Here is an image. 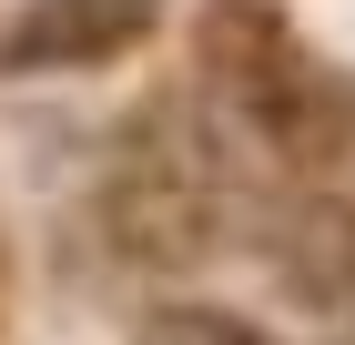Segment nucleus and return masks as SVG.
Returning <instances> with one entry per match:
<instances>
[{"label":"nucleus","mask_w":355,"mask_h":345,"mask_svg":"<svg viewBox=\"0 0 355 345\" xmlns=\"http://www.w3.org/2000/svg\"><path fill=\"white\" fill-rule=\"evenodd\" d=\"M284 294L304 315H355V224L325 203H304L284 224Z\"/></svg>","instance_id":"obj_4"},{"label":"nucleus","mask_w":355,"mask_h":345,"mask_svg":"<svg viewBox=\"0 0 355 345\" xmlns=\"http://www.w3.org/2000/svg\"><path fill=\"white\" fill-rule=\"evenodd\" d=\"M203 61H214L223 122H234L254 153H274V162H335L355 142V92L315 51H295L274 10H254V0L244 10H214Z\"/></svg>","instance_id":"obj_1"},{"label":"nucleus","mask_w":355,"mask_h":345,"mask_svg":"<svg viewBox=\"0 0 355 345\" xmlns=\"http://www.w3.org/2000/svg\"><path fill=\"white\" fill-rule=\"evenodd\" d=\"M102 224L132 264H203L214 234H223V183L183 142H132V162L102 193Z\"/></svg>","instance_id":"obj_2"},{"label":"nucleus","mask_w":355,"mask_h":345,"mask_svg":"<svg viewBox=\"0 0 355 345\" xmlns=\"http://www.w3.org/2000/svg\"><path fill=\"white\" fill-rule=\"evenodd\" d=\"M142 345H264L244 315H214V305H173V315L142 325Z\"/></svg>","instance_id":"obj_5"},{"label":"nucleus","mask_w":355,"mask_h":345,"mask_svg":"<svg viewBox=\"0 0 355 345\" xmlns=\"http://www.w3.org/2000/svg\"><path fill=\"white\" fill-rule=\"evenodd\" d=\"M142 31H153V0H31L21 21H10V41H0V61L10 71H71V61H112L132 51Z\"/></svg>","instance_id":"obj_3"}]
</instances>
